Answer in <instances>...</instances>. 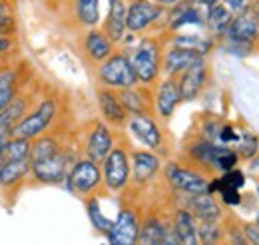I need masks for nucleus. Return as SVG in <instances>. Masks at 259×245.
Masks as SVG:
<instances>
[{
	"instance_id": "nucleus-1",
	"label": "nucleus",
	"mask_w": 259,
	"mask_h": 245,
	"mask_svg": "<svg viewBox=\"0 0 259 245\" xmlns=\"http://www.w3.org/2000/svg\"><path fill=\"white\" fill-rule=\"evenodd\" d=\"M56 112H58L56 100H52V98L42 100L30 114H26L20 122L14 126V130L10 132L8 138H26V140H34V138L42 136V134L50 128V124L54 120Z\"/></svg>"
},
{
	"instance_id": "nucleus-2",
	"label": "nucleus",
	"mask_w": 259,
	"mask_h": 245,
	"mask_svg": "<svg viewBox=\"0 0 259 245\" xmlns=\"http://www.w3.org/2000/svg\"><path fill=\"white\" fill-rule=\"evenodd\" d=\"M98 78L104 86L118 88V90L134 88L138 84V76L134 72L132 60H128L124 54H112L110 58L102 62Z\"/></svg>"
},
{
	"instance_id": "nucleus-3",
	"label": "nucleus",
	"mask_w": 259,
	"mask_h": 245,
	"mask_svg": "<svg viewBox=\"0 0 259 245\" xmlns=\"http://www.w3.org/2000/svg\"><path fill=\"white\" fill-rule=\"evenodd\" d=\"M134 72L138 76V82L152 84L160 74V46L154 38H146L138 44L134 58H132Z\"/></svg>"
},
{
	"instance_id": "nucleus-4",
	"label": "nucleus",
	"mask_w": 259,
	"mask_h": 245,
	"mask_svg": "<svg viewBox=\"0 0 259 245\" xmlns=\"http://www.w3.org/2000/svg\"><path fill=\"white\" fill-rule=\"evenodd\" d=\"M190 153L199 164L209 166V168L220 170V172H229L237 164V153L233 152V150H229L227 146H220V144L207 142V140L195 142L194 146H192V150H190Z\"/></svg>"
},
{
	"instance_id": "nucleus-5",
	"label": "nucleus",
	"mask_w": 259,
	"mask_h": 245,
	"mask_svg": "<svg viewBox=\"0 0 259 245\" xmlns=\"http://www.w3.org/2000/svg\"><path fill=\"white\" fill-rule=\"evenodd\" d=\"M66 168H68V155L62 150L50 157L30 161V176L36 184L42 185H54L60 184L66 178Z\"/></svg>"
},
{
	"instance_id": "nucleus-6",
	"label": "nucleus",
	"mask_w": 259,
	"mask_h": 245,
	"mask_svg": "<svg viewBox=\"0 0 259 245\" xmlns=\"http://www.w3.org/2000/svg\"><path fill=\"white\" fill-rule=\"evenodd\" d=\"M66 180H68V187H70L72 193L84 195V193H90L98 187V184L102 182V172H100L96 161L80 159L66 174Z\"/></svg>"
},
{
	"instance_id": "nucleus-7",
	"label": "nucleus",
	"mask_w": 259,
	"mask_h": 245,
	"mask_svg": "<svg viewBox=\"0 0 259 245\" xmlns=\"http://www.w3.org/2000/svg\"><path fill=\"white\" fill-rule=\"evenodd\" d=\"M130 180V157L128 153L120 148H112V152L104 159V182L110 189L120 191L126 187Z\"/></svg>"
},
{
	"instance_id": "nucleus-8",
	"label": "nucleus",
	"mask_w": 259,
	"mask_h": 245,
	"mask_svg": "<svg viewBox=\"0 0 259 245\" xmlns=\"http://www.w3.org/2000/svg\"><path fill=\"white\" fill-rule=\"evenodd\" d=\"M165 178L167 182L174 185L178 191H184L188 195H197V193H205L207 187H209V182L195 174L192 170H186L182 166H176V164H169L167 170H165Z\"/></svg>"
},
{
	"instance_id": "nucleus-9",
	"label": "nucleus",
	"mask_w": 259,
	"mask_h": 245,
	"mask_svg": "<svg viewBox=\"0 0 259 245\" xmlns=\"http://www.w3.org/2000/svg\"><path fill=\"white\" fill-rule=\"evenodd\" d=\"M163 6L152 0H134L126 12V28L130 32L146 30L150 24H154L160 18Z\"/></svg>"
},
{
	"instance_id": "nucleus-10",
	"label": "nucleus",
	"mask_w": 259,
	"mask_h": 245,
	"mask_svg": "<svg viewBox=\"0 0 259 245\" xmlns=\"http://www.w3.org/2000/svg\"><path fill=\"white\" fill-rule=\"evenodd\" d=\"M140 237V221L134 212L122 210L116 221H112V227L108 231L110 245H138Z\"/></svg>"
},
{
	"instance_id": "nucleus-11",
	"label": "nucleus",
	"mask_w": 259,
	"mask_h": 245,
	"mask_svg": "<svg viewBox=\"0 0 259 245\" xmlns=\"http://www.w3.org/2000/svg\"><path fill=\"white\" fill-rule=\"evenodd\" d=\"M205 80H207V68H205L203 58H199V60H195L192 66H188V68L182 72V78H180V82H178L180 98L186 100V102L197 98V94L201 92Z\"/></svg>"
},
{
	"instance_id": "nucleus-12",
	"label": "nucleus",
	"mask_w": 259,
	"mask_h": 245,
	"mask_svg": "<svg viewBox=\"0 0 259 245\" xmlns=\"http://www.w3.org/2000/svg\"><path fill=\"white\" fill-rule=\"evenodd\" d=\"M130 130L146 148L158 150L162 146V132H160L158 124L154 122L150 116H146V114L134 116L130 120Z\"/></svg>"
},
{
	"instance_id": "nucleus-13",
	"label": "nucleus",
	"mask_w": 259,
	"mask_h": 245,
	"mask_svg": "<svg viewBox=\"0 0 259 245\" xmlns=\"http://www.w3.org/2000/svg\"><path fill=\"white\" fill-rule=\"evenodd\" d=\"M227 36L231 38V42L237 44H249L251 40H255L259 36V22L253 18V14H239L235 18H231L229 26H227Z\"/></svg>"
},
{
	"instance_id": "nucleus-14",
	"label": "nucleus",
	"mask_w": 259,
	"mask_h": 245,
	"mask_svg": "<svg viewBox=\"0 0 259 245\" xmlns=\"http://www.w3.org/2000/svg\"><path fill=\"white\" fill-rule=\"evenodd\" d=\"M98 106H100L104 120H108L114 126H122L128 118V112H126L120 96L114 94L112 90H98Z\"/></svg>"
},
{
	"instance_id": "nucleus-15",
	"label": "nucleus",
	"mask_w": 259,
	"mask_h": 245,
	"mask_svg": "<svg viewBox=\"0 0 259 245\" xmlns=\"http://www.w3.org/2000/svg\"><path fill=\"white\" fill-rule=\"evenodd\" d=\"M112 148H114V140H112L110 130L104 124H96V128L92 130V134L88 138V146H86L88 159H92L96 164L104 161L106 155L112 152Z\"/></svg>"
},
{
	"instance_id": "nucleus-16",
	"label": "nucleus",
	"mask_w": 259,
	"mask_h": 245,
	"mask_svg": "<svg viewBox=\"0 0 259 245\" xmlns=\"http://www.w3.org/2000/svg\"><path fill=\"white\" fill-rule=\"evenodd\" d=\"M126 4L124 0H110V10H108V18L104 24V34L112 40L118 42L124 38L126 34Z\"/></svg>"
},
{
	"instance_id": "nucleus-17",
	"label": "nucleus",
	"mask_w": 259,
	"mask_h": 245,
	"mask_svg": "<svg viewBox=\"0 0 259 245\" xmlns=\"http://www.w3.org/2000/svg\"><path fill=\"white\" fill-rule=\"evenodd\" d=\"M26 176H30V157L24 159H14V161H4L2 176H0V187L14 189L24 184Z\"/></svg>"
},
{
	"instance_id": "nucleus-18",
	"label": "nucleus",
	"mask_w": 259,
	"mask_h": 245,
	"mask_svg": "<svg viewBox=\"0 0 259 245\" xmlns=\"http://www.w3.org/2000/svg\"><path fill=\"white\" fill-rule=\"evenodd\" d=\"M203 58L199 52L195 50H188V48H180V46H174L165 58H163V70L167 76H176L180 72H184L188 66H192L195 60Z\"/></svg>"
},
{
	"instance_id": "nucleus-19",
	"label": "nucleus",
	"mask_w": 259,
	"mask_h": 245,
	"mask_svg": "<svg viewBox=\"0 0 259 245\" xmlns=\"http://www.w3.org/2000/svg\"><path fill=\"white\" fill-rule=\"evenodd\" d=\"M132 168H134V180L138 184H144L152 180L160 170V157L152 152H134L132 155Z\"/></svg>"
},
{
	"instance_id": "nucleus-20",
	"label": "nucleus",
	"mask_w": 259,
	"mask_h": 245,
	"mask_svg": "<svg viewBox=\"0 0 259 245\" xmlns=\"http://www.w3.org/2000/svg\"><path fill=\"white\" fill-rule=\"evenodd\" d=\"M174 235L180 245H199L197 237V227H195V217L188 210H180L176 214L174 221Z\"/></svg>"
},
{
	"instance_id": "nucleus-21",
	"label": "nucleus",
	"mask_w": 259,
	"mask_h": 245,
	"mask_svg": "<svg viewBox=\"0 0 259 245\" xmlns=\"http://www.w3.org/2000/svg\"><path fill=\"white\" fill-rule=\"evenodd\" d=\"M180 102H182V98H180L178 82L169 76L167 80H163L162 86H160V90H158V100H156L158 114H160L162 118H169Z\"/></svg>"
},
{
	"instance_id": "nucleus-22",
	"label": "nucleus",
	"mask_w": 259,
	"mask_h": 245,
	"mask_svg": "<svg viewBox=\"0 0 259 245\" xmlns=\"http://www.w3.org/2000/svg\"><path fill=\"white\" fill-rule=\"evenodd\" d=\"M84 48L88 52V56L96 62H104L106 58L112 56V50H114V42L104 34L102 30H92L86 34V40H84Z\"/></svg>"
},
{
	"instance_id": "nucleus-23",
	"label": "nucleus",
	"mask_w": 259,
	"mask_h": 245,
	"mask_svg": "<svg viewBox=\"0 0 259 245\" xmlns=\"http://www.w3.org/2000/svg\"><path fill=\"white\" fill-rule=\"evenodd\" d=\"M190 208H192V215L197 219H207V221H218L222 215V208L220 203L213 199V195L209 191L205 193H197V195H190Z\"/></svg>"
},
{
	"instance_id": "nucleus-24",
	"label": "nucleus",
	"mask_w": 259,
	"mask_h": 245,
	"mask_svg": "<svg viewBox=\"0 0 259 245\" xmlns=\"http://www.w3.org/2000/svg\"><path fill=\"white\" fill-rule=\"evenodd\" d=\"M205 22H207L209 30L213 32V34H222V32L227 30V26H229V22H231V12L227 10L226 4H220V2H218L215 6H211V8L207 10Z\"/></svg>"
},
{
	"instance_id": "nucleus-25",
	"label": "nucleus",
	"mask_w": 259,
	"mask_h": 245,
	"mask_svg": "<svg viewBox=\"0 0 259 245\" xmlns=\"http://www.w3.org/2000/svg\"><path fill=\"white\" fill-rule=\"evenodd\" d=\"M18 94V74L14 70H4L0 74V112L16 98Z\"/></svg>"
},
{
	"instance_id": "nucleus-26",
	"label": "nucleus",
	"mask_w": 259,
	"mask_h": 245,
	"mask_svg": "<svg viewBox=\"0 0 259 245\" xmlns=\"http://www.w3.org/2000/svg\"><path fill=\"white\" fill-rule=\"evenodd\" d=\"M30 146H32V142L26 138H6V144L2 150V159L14 161V159L30 157Z\"/></svg>"
},
{
	"instance_id": "nucleus-27",
	"label": "nucleus",
	"mask_w": 259,
	"mask_h": 245,
	"mask_svg": "<svg viewBox=\"0 0 259 245\" xmlns=\"http://www.w3.org/2000/svg\"><path fill=\"white\" fill-rule=\"evenodd\" d=\"M58 152H60V146H58L56 138L42 134V136L36 138V142H32V146H30V161L50 157V155H54Z\"/></svg>"
},
{
	"instance_id": "nucleus-28",
	"label": "nucleus",
	"mask_w": 259,
	"mask_h": 245,
	"mask_svg": "<svg viewBox=\"0 0 259 245\" xmlns=\"http://www.w3.org/2000/svg\"><path fill=\"white\" fill-rule=\"evenodd\" d=\"M76 16L84 26H96L100 20V0H76Z\"/></svg>"
},
{
	"instance_id": "nucleus-29",
	"label": "nucleus",
	"mask_w": 259,
	"mask_h": 245,
	"mask_svg": "<svg viewBox=\"0 0 259 245\" xmlns=\"http://www.w3.org/2000/svg\"><path fill=\"white\" fill-rule=\"evenodd\" d=\"M118 96H120V100H122V104H124L126 112H130V114L140 116V114H146V112H148L146 102H144V96L138 92V90H134V88H126V90H122Z\"/></svg>"
},
{
	"instance_id": "nucleus-30",
	"label": "nucleus",
	"mask_w": 259,
	"mask_h": 245,
	"mask_svg": "<svg viewBox=\"0 0 259 245\" xmlns=\"http://www.w3.org/2000/svg\"><path fill=\"white\" fill-rule=\"evenodd\" d=\"M86 210H88V217H90L92 225L96 227L100 233H108V231H110V227H112V219H108L106 215L102 214L100 201H98L96 197L88 199V203H86Z\"/></svg>"
},
{
	"instance_id": "nucleus-31",
	"label": "nucleus",
	"mask_w": 259,
	"mask_h": 245,
	"mask_svg": "<svg viewBox=\"0 0 259 245\" xmlns=\"http://www.w3.org/2000/svg\"><path fill=\"white\" fill-rule=\"evenodd\" d=\"M197 227V237L203 243H215L220 239V227L218 221H207V219H199V223H195Z\"/></svg>"
},
{
	"instance_id": "nucleus-32",
	"label": "nucleus",
	"mask_w": 259,
	"mask_h": 245,
	"mask_svg": "<svg viewBox=\"0 0 259 245\" xmlns=\"http://www.w3.org/2000/svg\"><path fill=\"white\" fill-rule=\"evenodd\" d=\"M237 144H239V153L245 155V157H251L253 153L257 152V138L251 136V134H243Z\"/></svg>"
},
{
	"instance_id": "nucleus-33",
	"label": "nucleus",
	"mask_w": 259,
	"mask_h": 245,
	"mask_svg": "<svg viewBox=\"0 0 259 245\" xmlns=\"http://www.w3.org/2000/svg\"><path fill=\"white\" fill-rule=\"evenodd\" d=\"M16 30H18V24H16L14 14L0 16V36H14Z\"/></svg>"
},
{
	"instance_id": "nucleus-34",
	"label": "nucleus",
	"mask_w": 259,
	"mask_h": 245,
	"mask_svg": "<svg viewBox=\"0 0 259 245\" xmlns=\"http://www.w3.org/2000/svg\"><path fill=\"white\" fill-rule=\"evenodd\" d=\"M224 4H226L227 10L231 14H243L253 4V0H224Z\"/></svg>"
},
{
	"instance_id": "nucleus-35",
	"label": "nucleus",
	"mask_w": 259,
	"mask_h": 245,
	"mask_svg": "<svg viewBox=\"0 0 259 245\" xmlns=\"http://www.w3.org/2000/svg\"><path fill=\"white\" fill-rule=\"evenodd\" d=\"M220 193H222V199L226 201L227 206H237L241 201V195H239L237 187H224Z\"/></svg>"
},
{
	"instance_id": "nucleus-36",
	"label": "nucleus",
	"mask_w": 259,
	"mask_h": 245,
	"mask_svg": "<svg viewBox=\"0 0 259 245\" xmlns=\"http://www.w3.org/2000/svg\"><path fill=\"white\" fill-rule=\"evenodd\" d=\"M243 233H245V239L251 245H259V225H245Z\"/></svg>"
},
{
	"instance_id": "nucleus-37",
	"label": "nucleus",
	"mask_w": 259,
	"mask_h": 245,
	"mask_svg": "<svg viewBox=\"0 0 259 245\" xmlns=\"http://www.w3.org/2000/svg\"><path fill=\"white\" fill-rule=\"evenodd\" d=\"M12 46H14V38L12 36H0V56L6 54Z\"/></svg>"
},
{
	"instance_id": "nucleus-38",
	"label": "nucleus",
	"mask_w": 259,
	"mask_h": 245,
	"mask_svg": "<svg viewBox=\"0 0 259 245\" xmlns=\"http://www.w3.org/2000/svg\"><path fill=\"white\" fill-rule=\"evenodd\" d=\"M154 245H180V243H178V239H176V235H174V233L165 231V233H163L162 237H160Z\"/></svg>"
},
{
	"instance_id": "nucleus-39",
	"label": "nucleus",
	"mask_w": 259,
	"mask_h": 245,
	"mask_svg": "<svg viewBox=\"0 0 259 245\" xmlns=\"http://www.w3.org/2000/svg\"><path fill=\"white\" fill-rule=\"evenodd\" d=\"M231 243L233 245H251L247 239H245V235H241L239 231H233V233H231Z\"/></svg>"
},
{
	"instance_id": "nucleus-40",
	"label": "nucleus",
	"mask_w": 259,
	"mask_h": 245,
	"mask_svg": "<svg viewBox=\"0 0 259 245\" xmlns=\"http://www.w3.org/2000/svg\"><path fill=\"white\" fill-rule=\"evenodd\" d=\"M4 14H12V8H10L8 0H0V16H4Z\"/></svg>"
},
{
	"instance_id": "nucleus-41",
	"label": "nucleus",
	"mask_w": 259,
	"mask_h": 245,
	"mask_svg": "<svg viewBox=\"0 0 259 245\" xmlns=\"http://www.w3.org/2000/svg\"><path fill=\"white\" fill-rule=\"evenodd\" d=\"M194 2L197 4V6H205V8L209 10V8H211V6H215L220 0H194Z\"/></svg>"
},
{
	"instance_id": "nucleus-42",
	"label": "nucleus",
	"mask_w": 259,
	"mask_h": 245,
	"mask_svg": "<svg viewBox=\"0 0 259 245\" xmlns=\"http://www.w3.org/2000/svg\"><path fill=\"white\" fill-rule=\"evenodd\" d=\"M180 2H182V0H156V4H160L163 8H165V6H178Z\"/></svg>"
},
{
	"instance_id": "nucleus-43",
	"label": "nucleus",
	"mask_w": 259,
	"mask_h": 245,
	"mask_svg": "<svg viewBox=\"0 0 259 245\" xmlns=\"http://www.w3.org/2000/svg\"><path fill=\"white\" fill-rule=\"evenodd\" d=\"M249 8H251V14H253V18H255V20L259 22V0H257V2H253Z\"/></svg>"
},
{
	"instance_id": "nucleus-44",
	"label": "nucleus",
	"mask_w": 259,
	"mask_h": 245,
	"mask_svg": "<svg viewBox=\"0 0 259 245\" xmlns=\"http://www.w3.org/2000/svg\"><path fill=\"white\" fill-rule=\"evenodd\" d=\"M4 144H6V138L0 136V155H2V150H4Z\"/></svg>"
},
{
	"instance_id": "nucleus-45",
	"label": "nucleus",
	"mask_w": 259,
	"mask_h": 245,
	"mask_svg": "<svg viewBox=\"0 0 259 245\" xmlns=\"http://www.w3.org/2000/svg\"><path fill=\"white\" fill-rule=\"evenodd\" d=\"M2 168H4V159H2V155H0V176H2Z\"/></svg>"
},
{
	"instance_id": "nucleus-46",
	"label": "nucleus",
	"mask_w": 259,
	"mask_h": 245,
	"mask_svg": "<svg viewBox=\"0 0 259 245\" xmlns=\"http://www.w3.org/2000/svg\"><path fill=\"white\" fill-rule=\"evenodd\" d=\"M201 245H215V243H201Z\"/></svg>"
},
{
	"instance_id": "nucleus-47",
	"label": "nucleus",
	"mask_w": 259,
	"mask_h": 245,
	"mask_svg": "<svg viewBox=\"0 0 259 245\" xmlns=\"http://www.w3.org/2000/svg\"><path fill=\"white\" fill-rule=\"evenodd\" d=\"M257 225H259V214H257Z\"/></svg>"
}]
</instances>
